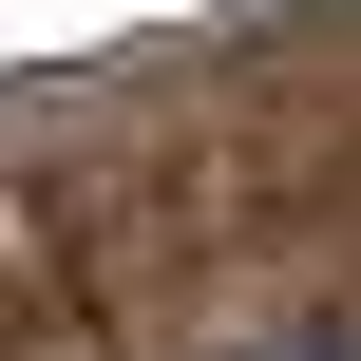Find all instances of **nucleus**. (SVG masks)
Instances as JSON below:
<instances>
[{
    "mask_svg": "<svg viewBox=\"0 0 361 361\" xmlns=\"http://www.w3.org/2000/svg\"><path fill=\"white\" fill-rule=\"evenodd\" d=\"M286 361H361V324H305V343H286Z\"/></svg>",
    "mask_w": 361,
    "mask_h": 361,
    "instance_id": "obj_1",
    "label": "nucleus"
}]
</instances>
